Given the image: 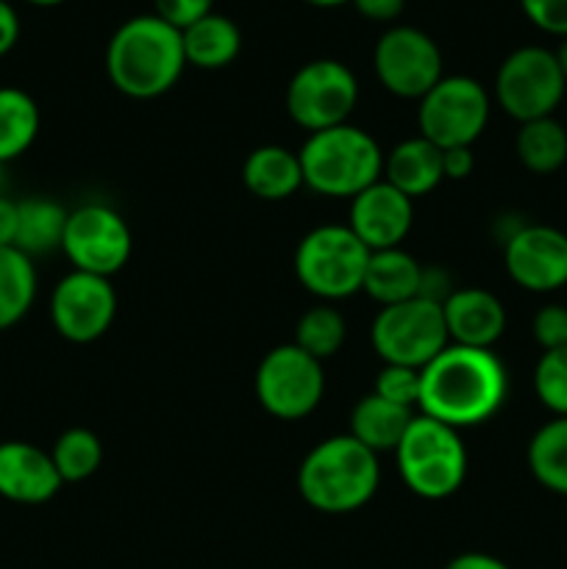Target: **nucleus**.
I'll list each match as a JSON object with an SVG mask.
<instances>
[{"instance_id": "obj_1", "label": "nucleus", "mask_w": 567, "mask_h": 569, "mask_svg": "<svg viewBox=\"0 0 567 569\" xmlns=\"http://www.w3.org/2000/svg\"><path fill=\"white\" fill-rule=\"evenodd\" d=\"M509 395V372L495 350L448 345L420 370L417 411L465 431L493 420Z\"/></svg>"}, {"instance_id": "obj_2", "label": "nucleus", "mask_w": 567, "mask_h": 569, "mask_svg": "<svg viewBox=\"0 0 567 569\" xmlns=\"http://www.w3.org/2000/svg\"><path fill=\"white\" fill-rule=\"evenodd\" d=\"M183 67L181 31L156 14L131 17L106 44V76L126 98H161L176 87Z\"/></svg>"}, {"instance_id": "obj_3", "label": "nucleus", "mask_w": 567, "mask_h": 569, "mask_svg": "<svg viewBox=\"0 0 567 569\" xmlns=\"http://www.w3.org/2000/svg\"><path fill=\"white\" fill-rule=\"evenodd\" d=\"M378 453L350 433L328 437L304 456L298 467V492L320 515H354L378 492Z\"/></svg>"}, {"instance_id": "obj_4", "label": "nucleus", "mask_w": 567, "mask_h": 569, "mask_svg": "<svg viewBox=\"0 0 567 569\" xmlns=\"http://www.w3.org/2000/svg\"><path fill=\"white\" fill-rule=\"evenodd\" d=\"M304 187L326 198H348L381 181L384 153L376 139L350 122L306 137L300 144Z\"/></svg>"}, {"instance_id": "obj_5", "label": "nucleus", "mask_w": 567, "mask_h": 569, "mask_svg": "<svg viewBox=\"0 0 567 569\" xmlns=\"http://www.w3.org/2000/svg\"><path fill=\"white\" fill-rule=\"evenodd\" d=\"M404 487L422 500H445L467 478V448L459 431L417 411L395 448Z\"/></svg>"}, {"instance_id": "obj_6", "label": "nucleus", "mask_w": 567, "mask_h": 569, "mask_svg": "<svg viewBox=\"0 0 567 569\" xmlns=\"http://www.w3.org/2000/svg\"><path fill=\"white\" fill-rule=\"evenodd\" d=\"M370 250L348 226L311 228L295 248V278L306 292L326 300H345L361 292Z\"/></svg>"}, {"instance_id": "obj_7", "label": "nucleus", "mask_w": 567, "mask_h": 569, "mask_svg": "<svg viewBox=\"0 0 567 569\" xmlns=\"http://www.w3.org/2000/svg\"><path fill=\"white\" fill-rule=\"evenodd\" d=\"M417 103L420 137L439 150L472 148L493 111L489 92L470 76H442Z\"/></svg>"}, {"instance_id": "obj_8", "label": "nucleus", "mask_w": 567, "mask_h": 569, "mask_svg": "<svg viewBox=\"0 0 567 569\" xmlns=\"http://www.w3.org/2000/svg\"><path fill=\"white\" fill-rule=\"evenodd\" d=\"M567 81L554 59V50L523 44L500 61L495 72V103L517 122L554 117L565 100Z\"/></svg>"}, {"instance_id": "obj_9", "label": "nucleus", "mask_w": 567, "mask_h": 569, "mask_svg": "<svg viewBox=\"0 0 567 569\" xmlns=\"http://www.w3.org/2000/svg\"><path fill=\"white\" fill-rule=\"evenodd\" d=\"M359 103V81L354 70L337 59L306 61L289 78L284 106L295 126L317 133L345 126Z\"/></svg>"}, {"instance_id": "obj_10", "label": "nucleus", "mask_w": 567, "mask_h": 569, "mask_svg": "<svg viewBox=\"0 0 567 569\" xmlns=\"http://www.w3.org/2000/svg\"><path fill=\"white\" fill-rule=\"evenodd\" d=\"M370 342L384 365L422 370L450 345L442 306L422 298L381 306L370 326Z\"/></svg>"}, {"instance_id": "obj_11", "label": "nucleus", "mask_w": 567, "mask_h": 569, "mask_svg": "<svg viewBox=\"0 0 567 569\" xmlns=\"http://www.w3.org/2000/svg\"><path fill=\"white\" fill-rule=\"evenodd\" d=\"M256 400L276 420H304L320 406L326 392L322 361L298 345H278L267 350L253 376Z\"/></svg>"}, {"instance_id": "obj_12", "label": "nucleus", "mask_w": 567, "mask_h": 569, "mask_svg": "<svg viewBox=\"0 0 567 569\" xmlns=\"http://www.w3.org/2000/svg\"><path fill=\"white\" fill-rule=\"evenodd\" d=\"M133 237L122 214L106 203H83L70 211L61 239V253L72 270L111 278L128 264Z\"/></svg>"}, {"instance_id": "obj_13", "label": "nucleus", "mask_w": 567, "mask_h": 569, "mask_svg": "<svg viewBox=\"0 0 567 569\" xmlns=\"http://www.w3.org/2000/svg\"><path fill=\"white\" fill-rule=\"evenodd\" d=\"M372 70L389 94L420 100L445 76L442 50L415 26H392L372 48Z\"/></svg>"}, {"instance_id": "obj_14", "label": "nucleus", "mask_w": 567, "mask_h": 569, "mask_svg": "<svg viewBox=\"0 0 567 569\" xmlns=\"http://www.w3.org/2000/svg\"><path fill=\"white\" fill-rule=\"evenodd\" d=\"M53 331L72 345H89L106 337L117 317V292L111 278L70 270L50 292Z\"/></svg>"}, {"instance_id": "obj_15", "label": "nucleus", "mask_w": 567, "mask_h": 569, "mask_svg": "<svg viewBox=\"0 0 567 569\" xmlns=\"http://www.w3.org/2000/svg\"><path fill=\"white\" fill-rule=\"evenodd\" d=\"M504 264L526 292H556L567 287V233L543 222H523L504 242Z\"/></svg>"}, {"instance_id": "obj_16", "label": "nucleus", "mask_w": 567, "mask_h": 569, "mask_svg": "<svg viewBox=\"0 0 567 569\" xmlns=\"http://www.w3.org/2000/svg\"><path fill=\"white\" fill-rule=\"evenodd\" d=\"M411 222H415V200L406 198L384 178L350 200L348 228L370 253L400 248V242L409 237Z\"/></svg>"}, {"instance_id": "obj_17", "label": "nucleus", "mask_w": 567, "mask_h": 569, "mask_svg": "<svg viewBox=\"0 0 567 569\" xmlns=\"http://www.w3.org/2000/svg\"><path fill=\"white\" fill-rule=\"evenodd\" d=\"M64 487L50 450L22 439L0 442V498L17 506H42Z\"/></svg>"}, {"instance_id": "obj_18", "label": "nucleus", "mask_w": 567, "mask_h": 569, "mask_svg": "<svg viewBox=\"0 0 567 569\" xmlns=\"http://www.w3.org/2000/svg\"><path fill=\"white\" fill-rule=\"evenodd\" d=\"M442 317L450 345L465 348L493 350L506 331L504 303L498 295L481 287H456V292L442 303Z\"/></svg>"}, {"instance_id": "obj_19", "label": "nucleus", "mask_w": 567, "mask_h": 569, "mask_svg": "<svg viewBox=\"0 0 567 569\" xmlns=\"http://www.w3.org/2000/svg\"><path fill=\"white\" fill-rule=\"evenodd\" d=\"M381 178L406 198H422L445 181L442 150L428 142L426 137L404 139L389 153H384Z\"/></svg>"}, {"instance_id": "obj_20", "label": "nucleus", "mask_w": 567, "mask_h": 569, "mask_svg": "<svg viewBox=\"0 0 567 569\" xmlns=\"http://www.w3.org/2000/svg\"><path fill=\"white\" fill-rule=\"evenodd\" d=\"M242 183L253 198L267 200V203L292 198L304 187L298 150H289L284 144H261L250 150L242 164Z\"/></svg>"}, {"instance_id": "obj_21", "label": "nucleus", "mask_w": 567, "mask_h": 569, "mask_svg": "<svg viewBox=\"0 0 567 569\" xmlns=\"http://www.w3.org/2000/svg\"><path fill=\"white\" fill-rule=\"evenodd\" d=\"M422 264L404 248L372 250L367 259L361 292L376 300L378 306H395L417 298L420 292Z\"/></svg>"}, {"instance_id": "obj_22", "label": "nucleus", "mask_w": 567, "mask_h": 569, "mask_svg": "<svg viewBox=\"0 0 567 569\" xmlns=\"http://www.w3.org/2000/svg\"><path fill=\"white\" fill-rule=\"evenodd\" d=\"M417 411L404 409L398 403H389L381 395L370 392L356 400L350 409V437L365 445L372 453H395V448L404 439L406 428L411 426Z\"/></svg>"}, {"instance_id": "obj_23", "label": "nucleus", "mask_w": 567, "mask_h": 569, "mask_svg": "<svg viewBox=\"0 0 567 569\" xmlns=\"http://www.w3.org/2000/svg\"><path fill=\"white\" fill-rule=\"evenodd\" d=\"M181 42L187 67L192 64L198 70H222L242 53V31L231 17L220 14V11H211L183 28Z\"/></svg>"}, {"instance_id": "obj_24", "label": "nucleus", "mask_w": 567, "mask_h": 569, "mask_svg": "<svg viewBox=\"0 0 567 569\" xmlns=\"http://www.w3.org/2000/svg\"><path fill=\"white\" fill-rule=\"evenodd\" d=\"M17 211H20V220H17L14 248H20L31 259L61 250L70 211L59 200L31 194V198L17 200Z\"/></svg>"}, {"instance_id": "obj_25", "label": "nucleus", "mask_w": 567, "mask_h": 569, "mask_svg": "<svg viewBox=\"0 0 567 569\" xmlns=\"http://www.w3.org/2000/svg\"><path fill=\"white\" fill-rule=\"evenodd\" d=\"M39 278L31 256L14 244L0 248V333L14 328L37 300Z\"/></svg>"}, {"instance_id": "obj_26", "label": "nucleus", "mask_w": 567, "mask_h": 569, "mask_svg": "<svg viewBox=\"0 0 567 569\" xmlns=\"http://www.w3.org/2000/svg\"><path fill=\"white\" fill-rule=\"evenodd\" d=\"M42 114L26 89L0 87V164L20 159L37 142Z\"/></svg>"}, {"instance_id": "obj_27", "label": "nucleus", "mask_w": 567, "mask_h": 569, "mask_svg": "<svg viewBox=\"0 0 567 569\" xmlns=\"http://www.w3.org/2000/svg\"><path fill=\"white\" fill-rule=\"evenodd\" d=\"M515 153L534 176H554L567 164V128L556 117L520 122L515 137Z\"/></svg>"}, {"instance_id": "obj_28", "label": "nucleus", "mask_w": 567, "mask_h": 569, "mask_svg": "<svg viewBox=\"0 0 567 569\" xmlns=\"http://www.w3.org/2000/svg\"><path fill=\"white\" fill-rule=\"evenodd\" d=\"M526 461L539 487L567 498V417H554L537 428L528 442Z\"/></svg>"}, {"instance_id": "obj_29", "label": "nucleus", "mask_w": 567, "mask_h": 569, "mask_svg": "<svg viewBox=\"0 0 567 569\" xmlns=\"http://www.w3.org/2000/svg\"><path fill=\"white\" fill-rule=\"evenodd\" d=\"M50 459L64 483L87 481L103 465V442L89 428H67L50 448Z\"/></svg>"}, {"instance_id": "obj_30", "label": "nucleus", "mask_w": 567, "mask_h": 569, "mask_svg": "<svg viewBox=\"0 0 567 569\" xmlns=\"http://www.w3.org/2000/svg\"><path fill=\"white\" fill-rule=\"evenodd\" d=\"M345 337H348L345 317L331 303L311 306L309 311L300 315L298 326H295V345L309 356H315L317 361L337 356L342 350Z\"/></svg>"}, {"instance_id": "obj_31", "label": "nucleus", "mask_w": 567, "mask_h": 569, "mask_svg": "<svg viewBox=\"0 0 567 569\" xmlns=\"http://www.w3.org/2000/svg\"><path fill=\"white\" fill-rule=\"evenodd\" d=\"M534 392L554 417H567V345L545 350L534 367Z\"/></svg>"}, {"instance_id": "obj_32", "label": "nucleus", "mask_w": 567, "mask_h": 569, "mask_svg": "<svg viewBox=\"0 0 567 569\" xmlns=\"http://www.w3.org/2000/svg\"><path fill=\"white\" fill-rule=\"evenodd\" d=\"M372 392L381 395L389 403H398L404 409L417 411V403H420V370L400 365H384L378 370Z\"/></svg>"}, {"instance_id": "obj_33", "label": "nucleus", "mask_w": 567, "mask_h": 569, "mask_svg": "<svg viewBox=\"0 0 567 569\" xmlns=\"http://www.w3.org/2000/svg\"><path fill=\"white\" fill-rule=\"evenodd\" d=\"M534 342L545 350L565 348L567 345V306L548 303L534 315L531 320Z\"/></svg>"}, {"instance_id": "obj_34", "label": "nucleus", "mask_w": 567, "mask_h": 569, "mask_svg": "<svg viewBox=\"0 0 567 569\" xmlns=\"http://www.w3.org/2000/svg\"><path fill=\"white\" fill-rule=\"evenodd\" d=\"M526 20L550 37H567V0H520Z\"/></svg>"}, {"instance_id": "obj_35", "label": "nucleus", "mask_w": 567, "mask_h": 569, "mask_svg": "<svg viewBox=\"0 0 567 569\" xmlns=\"http://www.w3.org/2000/svg\"><path fill=\"white\" fill-rule=\"evenodd\" d=\"M211 11H215V0H153V14L176 26L178 31H183Z\"/></svg>"}, {"instance_id": "obj_36", "label": "nucleus", "mask_w": 567, "mask_h": 569, "mask_svg": "<svg viewBox=\"0 0 567 569\" xmlns=\"http://www.w3.org/2000/svg\"><path fill=\"white\" fill-rule=\"evenodd\" d=\"M454 292H456V283L445 267H422L420 292H417V298L442 306Z\"/></svg>"}, {"instance_id": "obj_37", "label": "nucleus", "mask_w": 567, "mask_h": 569, "mask_svg": "<svg viewBox=\"0 0 567 569\" xmlns=\"http://www.w3.org/2000/svg\"><path fill=\"white\" fill-rule=\"evenodd\" d=\"M476 170L472 148H448L442 150V176L445 181H465Z\"/></svg>"}, {"instance_id": "obj_38", "label": "nucleus", "mask_w": 567, "mask_h": 569, "mask_svg": "<svg viewBox=\"0 0 567 569\" xmlns=\"http://www.w3.org/2000/svg\"><path fill=\"white\" fill-rule=\"evenodd\" d=\"M350 6H354L365 20L395 22L404 14L406 0H350Z\"/></svg>"}, {"instance_id": "obj_39", "label": "nucleus", "mask_w": 567, "mask_h": 569, "mask_svg": "<svg viewBox=\"0 0 567 569\" xmlns=\"http://www.w3.org/2000/svg\"><path fill=\"white\" fill-rule=\"evenodd\" d=\"M20 42V14L9 0H0V59L9 56Z\"/></svg>"}, {"instance_id": "obj_40", "label": "nucleus", "mask_w": 567, "mask_h": 569, "mask_svg": "<svg viewBox=\"0 0 567 569\" xmlns=\"http://www.w3.org/2000/svg\"><path fill=\"white\" fill-rule=\"evenodd\" d=\"M442 569H511L506 561L495 559L489 553H478V550H470V553H459L448 561Z\"/></svg>"}, {"instance_id": "obj_41", "label": "nucleus", "mask_w": 567, "mask_h": 569, "mask_svg": "<svg viewBox=\"0 0 567 569\" xmlns=\"http://www.w3.org/2000/svg\"><path fill=\"white\" fill-rule=\"evenodd\" d=\"M17 220H20L17 200H11L9 194H0V248H3V244H14Z\"/></svg>"}, {"instance_id": "obj_42", "label": "nucleus", "mask_w": 567, "mask_h": 569, "mask_svg": "<svg viewBox=\"0 0 567 569\" xmlns=\"http://www.w3.org/2000/svg\"><path fill=\"white\" fill-rule=\"evenodd\" d=\"M554 59H556V64H559L561 76H565V81H567V37L559 39V44L554 48Z\"/></svg>"}, {"instance_id": "obj_43", "label": "nucleus", "mask_w": 567, "mask_h": 569, "mask_svg": "<svg viewBox=\"0 0 567 569\" xmlns=\"http://www.w3.org/2000/svg\"><path fill=\"white\" fill-rule=\"evenodd\" d=\"M304 3L315 6V9H337V6H348L350 0H304Z\"/></svg>"}, {"instance_id": "obj_44", "label": "nucleus", "mask_w": 567, "mask_h": 569, "mask_svg": "<svg viewBox=\"0 0 567 569\" xmlns=\"http://www.w3.org/2000/svg\"><path fill=\"white\" fill-rule=\"evenodd\" d=\"M26 3L39 6V9H50V6H61V3H67V0H26Z\"/></svg>"}, {"instance_id": "obj_45", "label": "nucleus", "mask_w": 567, "mask_h": 569, "mask_svg": "<svg viewBox=\"0 0 567 569\" xmlns=\"http://www.w3.org/2000/svg\"><path fill=\"white\" fill-rule=\"evenodd\" d=\"M0 194H6V164H0Z\"/></svg>"}]
</instances>
